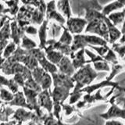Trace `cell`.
<instances>
[{"label":"cell","mask_w":125,"mask_h":125,"mask_svg":"<svg viewBox=\"0 0 125 125\" xmlns=\"http://www.w3.org/2000/svg\"><path fill=\"white\" fill-rule=\"evenodd\" d=\"M105 17L103 19H96L88 23L85 27V32L96 34L103 37L104 40L109 39V32L106 23L105 22Z\"/></svg>","instance_id":"6da1fadb"},{"label":"cell","mask_w":125,"mask_h":125,"mask_svg":"<svg viewBox=\"0 0 125 125\" xmlns=\"http://www.w3.org/2000/svg\"><path fill=\"white\" fill-rule=\"evenodd\" d=\"M55 1H56V0H55Z\"/></svg>","instance_id":"d4e9b609"},{"label":"cell","mask_w":125,"mask_h":125,"mask_svg":"<svg viewBox=\"0 0 125 125\" xmlns=\"http://www.w3.org/2000/svg\"><path fill=\"white\" fill-rule=\"evenodd\" d=\"M80 6L81 9H84V10H95L102 12L103 6L99 2L98 0H87V1L81 2Z\"/></svg>","instance_id":"52a82bcc"},{"label":"cell","mask_w":125,"mask_h":125,"mask_svg":"<svg viewBox=\"0 0 125 125\" xmlns=\"http://www.w3.org/2000/svg\"><path fill=\"white\" fill-rule=\"evenodd\" d=\"M123 11H124V14H125V8H124V9L123 10Z\"/></svg>","instance_id":"603a6c76"},{"label":"cell","mask_w":125,"mask_h":125,"mask_svg":"<svg viewBox=\"0 0 125 125\" xmlns=\"http://www.w3.org/2000/svg\"><path fill=\"white\" fill-rule=\"evenodd\" d=\"M9 12H10V10H9L8 8H5L2 4L0 3V17H1V16L5 15L6 13H9Z\"/></svg>","instance_id":"d6986e66"},{"label":"cell","mask_w":125,"mask_h":125,"mask_svg":"<svg viewBox=\"0 0 125 125\" xmlns=\"http://www.w3.org/2000/svg\"><path fill=\"white\" fill-rule=\"evenodd\" d=\"M56 10L64 18L69 19L72 17V10L70 0H58L56 2Z\"/></svg>","instance_id":"277c9868"},{"label":"cell","mask_w":125,"mask_h":125,"mask_svg":"<svg viewBox=\"0 0 125 125\" xmlns=\"http://www.w3.org/2000/svg\"><path fill=\"white\" fill-rule=\"evenodd\" d=\"M123 34H125V21L123 23V26H122V31H121Z\"/></svg>","instance_id":"44dd1931"},{"label":"cell","mask_w":125,"mask_h":125,"mask_svg":"<svg viewBox=\"0 0 125 125\" xmlns=\"http://www.w3.org/2000/svg\"><path fill=\"white\" fill-rule=\"evenodd\" d=\"M22 47L26 49H31L36 47V43L27 36H23L22 38Z\"/></svg>","instance_id":"4fadbf2b"},{"label":"cell","mask_w":125,"mask_h":125,"mask_svg":"<svg viewBox=\"0 0 125 125\" xmlns=\"http://www.w3.org/2000/svg\"><path fill=\"white\" fill-rule=\"evenodd\" d=\"M48 21L47 20H45L41 24L40 28L38 30L39 38H40V47L41 48H45L46 44V35H47V25H48Z\"/></svg>","instance_id":"9c48e42d"},{"label":"cell","mask_w":125,"mask_h":125,"mask_svg":"<svg viewBox=\"0 0 125 125\" xmlns=\"http://www.w3.org/2000/svg\"><path fill=\"white\" fill-rule=\"evenodd\" d=\"M9 19H10V17H9L6 15H3L0 17V28H2V26L4 25V23H5Z\"/></svg>","instance_id":"ac0fdd59"},{"label":"cell","mask_w":125,"mask_h":125,"mask_svg":"<svg viewBox=\"0 0 125 125\" xmlns=\"http://www.w3.org/2000/svg\"><path fill=\"white\" fill-rule=\"evenodd\" d=\"M108 19L111 21L114 26H117L119 24L123 23L125 21V14L124 13V11H116L113 13L109 14L107 16Z\"/></svg>","instance_id":"ba28073f"},{"label":"cell","mask_w":125,"mask_h":125,"mask_svg":"<svg viewBox=\"0 0 125 125\" xmlns=\"http://www.w3.org/2000/svg\"><path fill=\"white\" fill-rule=\"evenodd\" d=\"M46 20H54L56 22L60 23V25L62 26L66 23V20L59 13L56 7V1L50 0L48 3H46V10H45Z\"/></svg>","instance_id":"3957f363"},{"label":"cell","mask_w":125,"mask_h":125,"mask_svg":"<svg viewBox=\"0 0 125 125\" xmlns=\"http://www.w3.org/2000/svg\"><path fill=\"white\" fill-rule=\"evenodd\" d=\"M24 31H26V32L29 34H36L38 33L37 29L35 28L34 26H31V25L27 26L24 28Z\"/></svg>","instance_id":"e0dca14e"},{"label":"cell","mask_w":125,"mask_h":125,"mask_svg":"<svg viewBox=\"0 0 125 125\" xmlns=\"http://www.w3.org/2000/svg\"><path fill=\"white\" fill-rule=\"evenodd\" d=\"M10 30H11V36L13 38L15 44H19L21 38L23 36V31L24 30L21 28L18 24L16 19H13V21L10 23Z\"/></svg>","instance_id":"8992f818"},{"label":"cell","mask_w":125,"mask_h":125,"mask_svg":"<svg viewBox=\"0 0 125 125\" xmlns=\"http://www.w3.org/2000/svg\"><path fill=\"white\" fill-rule=\"evenodd\" d=\"M95 66L97 69H108L106 64L102 63V62H97V63L95 64Z\"/></svg>","instance_id":"ffe728a7"},{"label":"cell","mask_w":125,"mask_h":125,"mask_svg":"<svg viewBox=\"0 0 125 125\" xmlns=\"http://www.w3.org/2000/svg\"><path fill=\"white\" fill-rule=\"evenodd\" d=\"M18 2L19 0H6L5 1V3L7 5L8 9L10 10L9 13H10L13 17L17 16L20 9L18 6Z\"/></svg>","instance_id":"8fae6325"},{"label":"cell","mask_w":125,"mask_h":125,"mask_svg":"<svg viewBox=\"0 0 125 125\" xmlns=\"http://www.w3.org/2000/svg\"><path fill=\"white\" fill-rule=\"evenodd\" d=\"M2 1H4V2H5V1H6V0H2Z\"/></svg>","instance_id":"cb8c5ba5"},{"label":"cell","mask_w":125,"mask_h":125,"mask_svg":"<svg viewBox=\"0 0 125 125\" xmlns=\"http://www.w3.org/2000/svg\"><path fill=\"white\" fill-rule=\"evenodd\" d=\"M10 20H13V19L8 20V21L4 23V25L2 26L1 30H0V42L7 40V39L10 38V34H11L10 23Z\"/></svg>","instance_id":"30bf717a"},{"label":"cell","mask_w":125,"mask_h":125,"mask_svg":"<svg viewBox=\"0 0 125 125\" xmlns=\"http://www.w3.org/2000/svg\"><path fill=\"white\" fill-rule=\"evenodd\" d=\"M22 3L26 6H31L33 7H39L42 5L45 4V0H21Z\"/></svg>","instance_id":"5bb4252c"},{"label":"cell","mask_w":125,"mask_h":125,"mask_svg":"<svg viewBox=\"0 0 125 125\" xmlns=\"http://www.w3.org/2000/svg\"><path fill=\"white\" fill-rule=\"evenodd\" d=\"M52 35L53 37H56L58 36L60 33V29L62 28V26H59L56 23H52Z\"/></svg>","instance_id":"2e32d148"},{"label":"cell","mask_w":125,"mask_h":125,"mask_svg":"<svg viewBox=\"0 0 125 125\" xmlns=\"http://www.w3.org/2000/svg\"><path fill=\"white\" fill-rule=\"evenodd\" d=\"M120 42L121 43H122V42H125V34H124V36L122 37V38L120 39Z\"/></svg>","instance_id":"7402d4cb"},{"label":"cell","mask_w":125,"mask_h":125,"mask_svg":"<svg viewBox=\"0 0 125 125\" xmlns=\"http://www.w3.org/2000/svg\"><path fill=\"white\" fill-rule=\"evenodd\" d=\"M105 22L106 23V26L108 27V32H109V42L113 43L115 42L116 40H118L120 37L121 32L116 28V27L114 26L111 23V21L108 19L107 17H105Z\"/></svg>","instance_id":"5b68a950"},{"label":"cell","mask_w":125,"mask_h":125,"mask_svg":"<svg viewBox=\"0 0 125 125\" xmlns=\"http://www.w3.org/2000/svg\"><path fill=\"white\" fill-rule=\"evenodd\" d=\"M15 49H16V45L14 42L9 43V44L6 46L5 51H4V56L8 57L9 56H10V54H12L14 52Z\"/></svg>","instance_id":"9a60e30c"},{"label":"cell","mask_w":125,"mask_h":125,"mask_svg":"<svg viewBox=\"0 0 125 125\" xmlns=\"http://www.w3.org/2000/svg\"><path fill=\"white\" fill-rule=\"evenodd\" d=\"M66 27L70 33L79 34L83 31L88 24L87 21L81 17H70L66 21Z\"/></svg>","instance_id":"7a4b0ae2"},{"label":"cell","mask_w":125,"mask_h":125,"mask_svg":"<svg viewBox=\"0 0 125 125\" xmlns=\"http://www.w3.org/2000/svg\"><path fill=\"white\" fill-rule=\"evenodd\" d=\"M62 27L63 28V32H62V34L61 35L59 42L61 43V44H62V45H70L73 41V38L71 36V34H70V33L68 31V30L66 29L65 27L62 26Z\"/></svg>","instance_id":"7c38bea8"}]
</instances>
